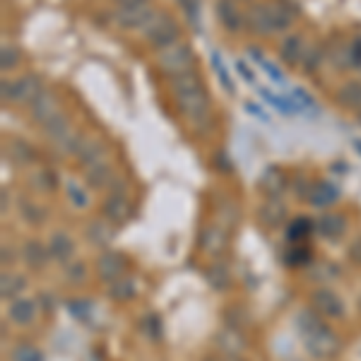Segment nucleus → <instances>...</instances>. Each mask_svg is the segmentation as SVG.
Segmentation results:
<instances>
[{
    "mask_svg": "<svg viewBox=\"0 0 361 361\" xmlns=\"http://www.w3.org/2000/svg\"><path fill=\"white\" fill-rule=\"evenodd\" d=\"M354 116H357V121H359V126H361V111H357V114H354Z\"/></svg>",
    "mask_w": 361,
    "mask_h": 361,
    "instance_id": "obj_47",
    "label": "nucleus"
},
{
    "mask_svg": "<svg viewBox=\"0 0 361 361\" xmlns=\"http://www.w3.org/2000/svg\"><path fill=\"white\" fill-rule=\"evenodd\" d=\"M87 238L97 246H106L114 238V224L109 219H94L90 226H87Z\"/></svg>",
    "mask_w": 361,
    "mask_h": 361,
    "instance_id": "obj_27",
    "label": "nucleus"
},
{
    "mask_svg": "<svg viewBox=\"0 0 361 361\" xmlns=\"http://www.w3.org/2000/svg\"><path fill=\"white\" fill-rule=\"evenodd\" d=\"M212 66H214V73H217V78L222 80V85H224V90L229 92V94H234V82H231V78H229V73H226V68H224V61H222V56L217 54V51H212Z\"/></svg>",
    "mask_w": 361,
    "mask_h": 361,
    "instance_id": "obj_39",
    "label": "nucleus"
},
{
    "mask_svg": "<svg viewBox=\"0 0 361 361\" xmlns=\"http://www.w3.org/2000/svg\"><path fill=\"white\" fill-rule=\"evenodd\" d=\"M97 275L109 284L126 277V258L121 253H102L97 258Z\"/></svg>",
    "mask_w": 361,
    "mask_h": 361,
    "instance_id": "obj_13",
    "label": "nucleus"
},
{
    "mask_svg": "<svg viewBox=\"0 0 361 361\" xmlns=\"http://www.w3.org/2000/svg\"><path fill=\"white\" fill-rule=\"evenodd\" d=\"M20 61H22L20 46L3 44V49H0V68H3V73H8V70H15L17 66H20Z\"/></svg>",
    "mask_w": 361,
    "mask_h": 361,
    "instance_id": "obj_33",
    "label": "nucleus"
},
{
    "mask_svg": "<svg viewBox=\"0 0 361 361\" xmlns=\"http://www.w3.org/2000/svg\"><path fill=\"white\" fill-rule=\"evenodd\" d=\"M349 258H352L354 263H359V265H361V236H359V238H354V243L349 246Z\"/></svg>",
    "mask_w": 361,
    "mask_h": 361,
    "instance_id": "obj_44",
    "label": "nucleus"
},
{
    "mask_svg": "<svg viewBox=\"0 0 361 361\" xmlns=\"http://www.w3.org/2000/svg\"><path fill=\"white\" fill-rule=\"evenodd\" d=\"M335 102L345 109H352L354 114L361 111V80H349V82L337 87Z\"/></svg>",
    "mask_w": 361,
    "mask_h": 361,
    "instance_id": "obj_19",
    "label": "nucleus"
},
{
    "mask_svg": "<svg viewBox=\"0 0 361 361\" xmlns=\"http://www.w3.org/2000/svg\"><path fill=\"white\" fill-rule=\"evenodd\" d=\"M42 128H44V135L51 140V145H54V147L58 142H63V140L73 133V128H70V118L66 114H58L56 118H51L49 123L42 126Z\"/></svg>",
    "mask_w": 361,
    "mask_h": 361,
    "instance_id": "obj_25",
    "label": "nucleus"
},
{
    "mask_svg": "<svg viewBox=\"0 0 361 361\" xmlns=\"http://www.w3.org/2000/svg\"><path fill=\"white\" fill-rule=\"evenodd\" d=\"M109 294H111V299H116V301L133 299V296H135V284H133L130 277H121L109 284Z\"/></svg>",
    "mask_w": 361,
    "mask_h": 361,
    "instance_id": "obj_32",
    "label": "nucleus"
},
{
    "mask_svg": "<svg viewBox=\"0 0 361 361\" xmlns=\"http://www.w3.org/2000/svg\"><path fill=\"white\" fill-rule=\"evenodd\" d=\"M217 20L229 34H241L246 29V13H241L236 0H217Z\"/></svg>",
    "mask_w": 361,
    "mask_h": 361,
    "instance_id": "obj_8",
    "label": "nucleus"
},
{
    "mask_svg": "<svg viewBox=\"0 0 361 361\" xmlns=\"http://www.w3.org/2000/svg\"><path fill=\"white\" fill-rule=\"evenodd\" d=\"M258 94L263 97V99H267V102H270V106H272V109H277L279 114H287V116L299 114V111H296V106H294L292 99H284V97L272 94V92H270V90H265V87H258Z\"/></svg>",
    "mask_w": 361,
    "mask_h": 361,
    "instance_id": "obj_31",
    "label": "nucleus"
},
{
    "mask_svg": "<svg viewBox=\"0 0 361 361\" xmlns=\"http://www.w3.org/2000/svg\"><path fill=\"white\" fill-rule=\"evenodd\" d=\"M226 157L224 154H217V169H224V171H231V164H226Z\"/></svg>",
    "mask_w": 361,
    "mask_h": 361,
    "instance_id": "obj_45",
    "label": "nucleus"
},
{
    "mask_svg": "<svg viewBox=\"0 0 361 361\" xmlns=\"http://www.w3.org/2000/svg\"><path fill=\"white\" fill-rule=\"evenodd\" d=\"M284 185H287V180H284V173L279 171V169L270 166L263 171V176L258 178V188L263 190L267 197H279V193L284 190Z\"/></svg>",
    "mask_w": 361,
    "mask_h": 361,
    "instance_id": "obj_21",
    "label": "nucleus"
},
{
    "mask_svg": "<svg viewBox=\"0 0 361 361\" xmlns=\"http://www.w3.org/2000/svg\"><path fill=\"white\" fill-rule=\"evenodd\" d=\"M82 173H85L87 185L94 188V190L109 188V183H111L114 176H116V171H114V166L109 164V159L97 161V164H90V166H82Z\"/></svg>",
    "mask_w": 361,
    "mask_h": 361,
    "instance_id": "obj_17",
    "label": "nucleus"
},
{
    "mask_svg": "<svg viewBox=\"0 0 361 361\" xmlns=\"http://www.w3.org/2000/svg\"><path fill=\"white\" fill-rule=\"evenodd\" d=\"M250 58H253V61L258 63V66L265 70V73H267V78H270L272 82H277V85H287V78H284V73H282V70H279V68L275 66V63H270V61H267V58H265L263 54H260L258 49H250Z\"/></svg>",
    "mask_w": 361,
    "mask_h": 361,
    "instance_id": "obj_30",
    "label": "nucleus"
},
{
    "mask_svg": "<svg viewBox=\"0 0 361 361\" xmlns=\"http://www.w3.org/2000/svg\"><path fill=\"white\" fill-rule=\"evenodd\" d=\"M316 231L325 238H337L347 231V219L340 214H325L316 222Z\"/></svg>",
    "mask_w": 361,
    "mask_h": 361,
    "instance_id": "obj_26",
    "label": "nucleus"
},
{
    "mask_svg": "<svg viewBox=\"0 0 361 361\" xmlns=\"http://www.w3.org/2000/svg\"><path fill=\"white\" fill-rule=\"evenodd\" d=\"M299 328H301V335H304V345L313 357L330 359L337 354V349H340V340H337L333 330L320 320V316L316 311L301 313Z\"/></svg>",
    "mask_w": 361,
    "mask_h": 361,
    "instance_id": "obj_2",
    "label": "nucleus"
},
{
    "mask_svg": "<svg viewBox=\"0 0 361 361\" xmlns=\"http://www.w3.org/2000/svg\"><path fill=\"white\" fill-rule=\"evenodd\" d=\"M25 287H27V282H25V277H20V275H10V272H5L3 279H0V292H3V299H17Z\"/></svg>",
    "mask_w": 361,
    "mask_h": 361,
    "instance_id": "obj_29",
    "label": "nucleus"
},
{
    "mask_svg": "<svg viewBox=\"0 0 361 361\" xmlns=\"http://www.w3.org/2000/svg\"><path fill=\"white\" fill-rule=\"evenodd\" d=\"M171 97L176 102V109L180 116H185L188 126L193 128L197 135H207L214 128V114L209 104L205 80L197 70H190L185 75L171 80Z\"/></svg>",
    "mask_w": 361,
    "mask_h": 361,
    "instance_id": "obj_1",
    "label": "nucleus"
},
{
    "mask_svg": "<svg viewBox=\"0 0 361 361\" xmlns=\"http://www.w3.org/2000/svg\"><path fill=\"white\" fill-rule=\"evenodd\" d=\"M49 255L56 263H70L75 255V241L68 234H63V231H56L49 238Z\"/></svg>",
    "mask_w": 361,
    "mask_h": 361,
    "instance_id": "obj_18",
    "label": "nucleus"
},
{
    "mask_svg": "<svg viewBox=\"0 0 361 361\" xmlns=\"http://www.w3.org/2000/svg\"><path fill=\"white\" fill-rule=\"evenodd\" d=\"M292 102H294V106H296V111H299V114H316L318 111L316 99L308 94L306 90H301V87L292 92Z\"/></svg>",
    "mask_w": 361,
    "mask_h": 361,
    "instance_id": "obj_34",
    "label": "nucleus"
},
{
    "mask_svg": "<svg viewBox=\"0 0 361 361\" xmlns=\"http://www.w3.org/2000/svg\"><path fill=\"white\" fill-rule=\"evenodd\" d=\"M311 306L320 318H342L345 316V304L330 289H318L311 294Z\"/></svg>",
    "mask_w": 361,
    "mask_h": 361,
    "instance_id": "obj_10",
    "label": "nucleus"
},
{
    "mask_svg": "<svg viewBox=\"0 0 361 361\" xmlns=\"http://www.w3.org/2000/svg\"><path fill=\"white\" fill-rule=\"evenodd\" d=\"M207 282L212 284L214 289H229L231 279H229V272H226L222 265H214L207 270Z\"/></svg>",
    "mask_w": 361,
    "mask_h": 361,
    "instance_id": "obj_38",
    "label": "nucleus"
},
{
    "mask_svg": "<svg viewBox=\"0 0 361 361\" xmlns=\"http://www.w3.org/2000/svg\"><path fill=\"white\" fill-rule=\"evenodd\" d=\"M236 73L241 75L243 80H246V82H253V73H250V68H248V63L246 61H236Z\"/></svg>",
    "mask_w": 361,
    "mask_h": 361,
    "instance_id": "obj_43",
    "label": "nucleus"
},
{
    "mask_svg": "<svg viewBox=\"0 0 361 361\" xmlns=\"http://www.w3.org/2000/svg\"><path fill=\"white\" fill-rule=\"evenodd\" d=\"M8 316H10V320H13L15 325L25 328V325H32L34 320H37L39 306H37V301L29 299V296H17V299L10 301Z\"/></svg>",
    "mask_w": 361,
    "mask_h": 361,
    "instance_id": "obj_14",
    "label": "nucleus"
},
{
    "mask_svg": "<svg viewBox=\"0 0 361 361\" xmlns=\"http://www.w3.org/2000/svg\"><path fill=\"white\" fill-rule=\"evenodd\" d=\"M340 197V190L335 188L328 180H318V183H311V193H308L306 200L311 202L313 207H330L333 202H337Z\"/></svg>",
    "mask_w": 361,
    "mask_h": 361,
    "instance_id": "obj_20",
    "label": "nucleus"
},
{
    "mask_svg": "<svg viewBox=\"0 0 361 361\" xmlns=\"http://www.w3.org/2000/svg\"><path fill=\"white\" fill-rule=\"evenodd\" d=\"M354 149H357V152L361 154V140H354Z\"/></svg>",
    "mask_w": 361,
    "mask_h": 361,
    "instance_id": "obj_46",
    "label": "nucleus"
},
{
    "mask_svg": "<svg viewBox=\"0 0 361 361\" xmlns=\"http://www.w3.org/2000/svg\"><path fill=\"white\" fill-rule=\"evenodd\" d=\"M75 157H78L80 166H90V164H97V161H104L106 159V142H104L102 137H82Z\"/></svg>",
    "mask_w": 361,
    "mask_h": 361,
    "instance_id": "obj_16",
    "label": "nucleus"
},
{
    "mask_svg": "<svg viewBox=\"0 0 361 361\" xmlns=\"http://www.w3.org/2000/svg\"><path fill=\"white\" fill-rule=\"evenodd\" d=\"M154 13L152 0H114L111 20L116 27L126 32H142Z\"/></svg>",
    "mask_w": 361,
    "mask_h": 361,
    "instance_id": "obj_3",
    "label": "nucleus"
},
{
    "mask_svg": "<svg viewBox=\"0 0 361 361\" xmlns=\"http://www.w3.org/2000/svg\"><path fill=\"white\" fill-rule=\"evenodd\" d=\"M44 92V82L39 75L27 73L17 80H3L0 82V97L5 104H20V106H32L37 97Z\"/></svg>",
    "mask_w": 361,
    "mask_h": 361,
    "instance_id": "obj_6",
    "label": "nucleus"
},
{
    "mask_svg": "<svg viewBox=\"0 0 361 361\" xmlns=\"http://www.w3.org/2000/svg\"><path fill=\"white\" fill-rule=\"evenodd\" d=\"M178 3L183 8L185 17L190 20V25L197 29V25H200V0H178Z\"/></svg>",
    "mask_w": 361,
    "mask_h": 361,
    "instance_id": "obj_40",
    "label": "nucleus"
},
{
    "mask_svg": "<svg viewBox=\"0 0 361 361\" xmlns=\"http://www.w3.org/2000/svg\"><path fill=\"white\" fill-rule=\"evenodd\" d=\"M157 61V68H159L161 75H166L169 80L178 78V75H185L190 73V70H197L195 68V51L193 46H190L188 42H176L171 46H166V49L157 51L154 56Z\"/></svg>",
    "mask_w": 361,
    "mask_h": 361,
    "instance_id": "obj_4",
    "label": "nucleus"
},
{
    "mask_svg": "<svg viewBox=\"0 0 361 361\" xmlns=\"http://www.w3.org/2000/svg\"><path fill=\"white\" fill-rule=\"evenodd\" d=\"M29 111H32V118L37 121L39 126H46L51 118H56L58 114H63L61 99H58L56 92L44 90L42 94L37 97V102H34L32 106H29Z\"/></svg>",
    "mask_w": 361,
    "mask_h": 361,
    "instance_id": "obj_9",
    "label": "nucleus"
},
{
    "mask_svg": "<svg viewBox=\"0 0 361 361\" xmlns=\"http://www.w3.org/2000/svg\"><path fill=\"white\" fill-rule=\"evenodd\" d=\"M342 54H345V70H359L361 73V34L352 37L342 46Z\"/></svg>",
    "mask_w": 361,
    "mask_h": 361,
    "instance_id": "obj_28",
    "label": "nucleus"
},
{
    "mask_svg": "<svg viewBox=\"0 0 361 361\" xmlns=\"http://www.w3.org/2000/svg\"><path fill=\"white\" fill-rule=\"evenodd\" d=\"M284 217H287V205L282 197H267L265 205L260 207V222L265 226H277Z\"/></svg>",
    "mask_w": 361,
    "mask_h": 361,
    "instance_id": "obj_24",
    "label": "nucleus"
},
{
    "mask_svg": "<svg viewBox=\"0 0 361 361\" xmlns=\"http://www.w3.org/2000/svg\"><path fill=\"white\" fill-rule=\"evenodd\" d=\"M66 193H68V200L73 202L78 209H82L90 205V195H87V190L82 185L78 183V180H68L66 183Z\"/></svg>",
    "mask_w": 361,
    "mask_h": 361,
    "instance_id": "obj_35",
    "label": "nucleus"
},
{
    "mask_svg": "<svg viewBox=\"0 0 361 361\" xmlns=\"http://www.w3.org/2000/svg\"><path fill=\"white\" fill-rule=\"evenodd\" d=\"M229 243V231L219 224H209L202 229L200 234V248L205 250L207 255H219Z\"/></svg>",
    "mask_w": 361,
    "mask_h": 361,
    "instance_id": "obj_15",
    "label": "nucleus"
},
{
    "mask_svg": "<svg viewBox=\"0 0 361 361\" xmlns=\"http://www.w3.org/2000/svg\"><path fill=\"white\" fill-rule=\"evenodd\" d=\"M10 157H13L17 164H32L34 149L29 147L27 142H22V140H13V142H10Z\"/></svg>",
    "mask_w": 361,
    "mask_h": 361,
    "instance_id": "obj_37",
    "label": "nucleus"
},
{
    "mask_svg": "<svg viewBox=\"0 0 361 361\" xmlns=\"http://www.w3.org/2000/svg\"><path fill=\"white\" fill-rule=\"evenodd\" d=\"M306 49H308V44H306L304 34H287V37L282 39V44H279V61L287 68H299Z\"/></svg>",
    "mask_w": 361,
    "mask_h": 361,
    "instance_id": "obj_11",
    "label": "nucleus"
},
{
    "mask_svg": "<svg viewBox=\"0 0 361 361\" xmlns=\"http://www.w3.org/2000/svg\"><path fill=\"white\" fill-rule=\"evenodd\" d=\"M246 29L253 37H275V17H272L270 0L267 3H253L246 10Z\"/></svg>",
    "mask_w": 361,
    "mask_h": 361,
    "instance_id": "obj_7",
    "label": "nucleus"
},
{
    "mask_svg": "<svg viewBox=\"0 0 361 361\" xmlns=\"http://www.w3.org/2000/svg\"><path fill=\"white\" fill-rule=\"evenodd\" d=\"M22 212H25V217L32 219L34 224L44 222V217H46L44 207H39L37 202H32V200H25V202H22ZM29 219H27V222H29Z\"/></svg>",
    "mask_w": 361,
    "mask_h": 361,
    "instance_id": "obj_41",
    "label": "nucleus"
},
{
    "mask_svg": "<svg viewBox=\"0 0 361 361\" xmlns=\"http://www.w3.org/2000/svg\"><path fill=\"white\" fill-rule=\"evenodd\" d=\"M13 359L15 361H44L42 352H39V349H34V347H29V345L17 347L15 354H13Z\"/></svg>",
    "mask_w": 361,
    "mask_h": 361,
    "instance_id": "obj_42",
    "label": "nucleus"
},
{
    "mask_svg": "<svg viewBox=\"0 0 361 361\" xmlns=\"http://www.w3.org/2000/svg\"><path fill=\"white\" fill-rule=\"evenodd\" d=\"M104 217L109 219L111 224H126L133 214L130 200L126 197V193H109V197L104 200Z\"/></svg>",
    "mask_w": 361,
    "mask_h": 361,
    "instance_id": "obj_12",
    "label": "nucleus"
},
{
    "mask_svg": "<svg viewBox=\"0 0 361 361\" xmlns=\"http://www.w3.org/2000/svg\"><path fill=\"white\" fill-rule=\"evenodd\" d=\"M140 34H142V39L152 46L154 51H161V49H166V46L180 42V25L171 13H159V10H157L154 17L145 25V29Z\"/></svg>",
    "mask_w": 361,
    "mask_h": 361,
    "instance_id": "obj_5",
    "label": "nucleus"
},
{
    "mask_svg": "<svg viewBox=\"0 0 361 361\" xmlns=\"http://www.w3.org/2000/svg\"><path fill=\"white\" fill-rule=\"evenodd\" d=\"M87 279V265L80 263V260H70L66 263V282L73 284V287H80V284H85Z\"/></svg>",
    "mask_w": 361,
    "mask_h": 361,
    "instance_id": "obj_36",
    "label": "nucleus"
},
{
    "mask_svg": "<svg viewBox=\"0 0 361 361\" xmlns=\"http://www.w3.org/2000/svg\"><path fill=\"white\" fill-rule=\"evenodd\" d=\"M325 56H328V49H325L323 44H308V49H306V54H304V58H301V73L304 75H316L318 70H320V66L325 63Z\"/></svg>",
    "mask_w": 361,
    "mask_h": 361,
    "instance_id": "obj_23",
    "label": "nucleus"
},
{
    "mask_svg": "<svg viewBox=\"0 0 361 361\" xmlns=\"http://www.w3.org/2000/svg\"><path fill=\"white\" fill-rule=\"evenodd\" d=\"M22 258H25V263L32 267V270H42V267L49 263V246H44V243L39 241H27L25 246H22Z\"/></svg>",
    "mask_w": 361,
    "mask_h": 361,
    "instance_id": "obj_22",
    "label": "nucleus"
}]
</instances>
